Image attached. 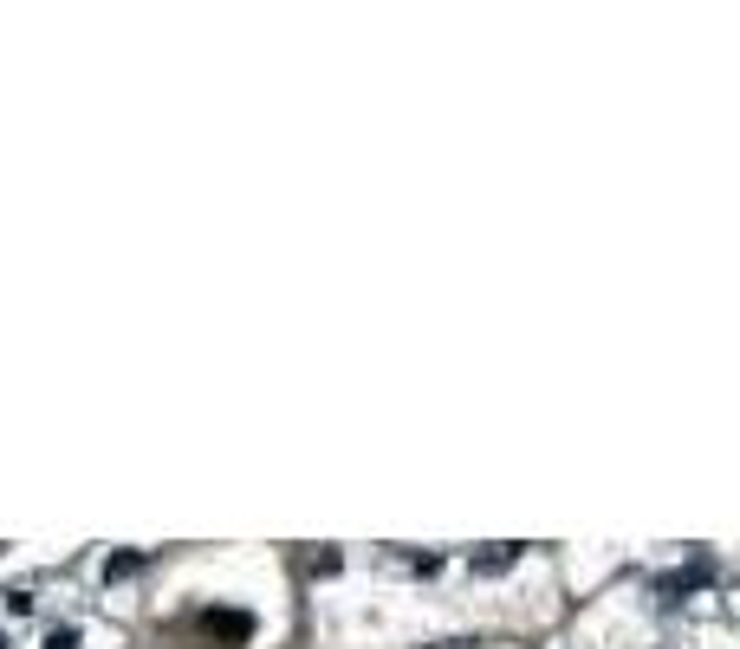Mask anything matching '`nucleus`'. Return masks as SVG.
Returning <instances> with one entry per match:
<instances>
[{
    "instance_id": "f257e3e1",
    "label": "nucleus",
    "mask_w": 740,
    "mask_h": 649,
    "mask_svg": "<svg viewBox=\"0 0 740 649\" xmlns=\"http://www.w3.org/2000/svg\"><path fill=\"white\" fill-rule=\"evenodd\" d=\"M137 566H144L137 552H111V559H105V578H130V572H137Z\"/></svg>"
},
{
    "instance_id": "f03ea898",
    "label": "nucleus",
    "mask_w": 740,
    "mask_h": 649,
    "mask_svg": "<svg viewBox=\"0 0 740 649\" xmlns=\"http://www.w3.org/2000/svg\"><path fill=\"white\" fill-rule=\"evenodd\" d=\"M475 566H481V572H500V566H514V545H507V552H481Z\"/></svg>"
},
{
    "instance_id": "7ed1b4c3",
    "label": "nucleus",
    "mask_w": 740,
    "mask_h": 649,
    "mask_svg": "<svg viewBox=\"0 0 740 649\" xmlns=\"http://www.w3.org/2000/svg\"><path fill=\"white\" fill-rule=\"evenodd\" d=\"M46 649H85V643H78L72 630H52V637H46Z\"/></svg>"
},
{
    "instance_id": "20e7f679",
    "label": "nucleus",
    "mask_w": 740,
    "mask_h": 649,
    "mask_svg": "<svg viewBox=\"0 0 740 649\" xmlns=\"http://www.w3.org/2000/svg\"><path fill=\"white\" fill-rule=\"evenodd\" d=\"M436 649H475V643H436Z\"/></svg>"
}]
</instances>
